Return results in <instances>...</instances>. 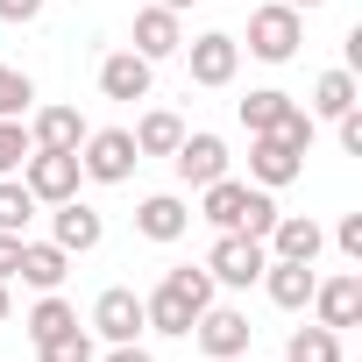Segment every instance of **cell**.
<instances>
[{"label": "cell", "mask_w": 362, "mask_h": 362, "mask_svg": "<svg viewBox=\"0 0 362 362\" xmlns=\"http://www.w3.org/2000/svg\"><path fill=\"white\" fill-rule=\"evenodd\" d=\"M214 277H206V263H177V270H163V284L142 298V320H149V334H192V320L214 305Z\"/></svg>", "instance_id": "6da1fadb"}, {"label": "cell", "mask_w": 362, "mask_h": 362, "mask_svg": "<svg viewBox=\"0 0 362 362\" xmlns=\"http://www.w3.org/2000/svg\"><path fill=\"white\" fill-rule=\"evenodd\" d=\"M199 221L214 235H256L263 242L277 221V199L263 185H242V177H214V185H199Z\"/></svg>", "instance_id": "7a4b0ae2"}, {"label": "cell", "mask_w": 362, "mask_h": 362, "mask_svg": "<svg viewBox=\"0 0 362 362\" xmlns=\"http://www.w3.org/2000/svg\"><path fill=\"white\" fill-rule=\"evenodd\" d=\"M135 163H142V149H135L128 128H86V142H78V170L93 177V185H128Z\"/></svg>", "instance_id": "3957f363"}, {"label": "cell", "mask_w": 362, "mask_h": 362, "mask_svg": "<svg viewBox=\"0 0 362 362\" xmlns=\"http://www.w3.org/2000/svg\"><path fill=\"white\" fill-rule=\"evenodd\" d=\"M298 43H305V15H298V8L263 0V8L249 15V57H263V64H291Z\"/></svg>", "instance_id": "277c9868"}, {"label": "cell", "mask_w": 362, "mask_h": 362, "mask_svg": "<svg viewBox=\"0 0 362 362\" xmlns=\"http://www.w3.org/2000/svg\"><path fill=\"white\" fill-rule=\"evenodd\" d=\"M78 149H29L22 156V185L36 192V206H64V199H78Z\"/></svg>", "instance_id": "5b68a950"}, {"label": "cell", "mask_w": 362, "mask_h": 362, "mask_svg": "<svg viewBox=\"0 0 362 362\" xmlns=\"http://www.w3.org/2000/svg\"><path fill=\"white\" fill-rule=\"evenodd\" d=\"M263 263H270V249L256 235H214V249H206V277L228 284V291H249L263 277Z\"/></svg>", "instance_id": "8992f818"}, {"label": "cell", "mask_w": 362, "mask_h": 362, "mask_svg": "<svg viewBox=\"0 0 362 362\" xmlns=\"http://www.w3.org/2000/svg\"><path fill=\"white\" fill-rule=\"evenodd\" d=\"M192 341H199V355H206V362H228V355H249L256 327H249V313H242V305H206V313L192 320Z\"/></svg>", "instance_id": "52a82bcc"}, {"label": "cell", "mask_w": 362, "mask_h": 362, "mask_svg": "<svg viewBox=\"0 0 362 362\" xmlns=\"http://www.w3.org/2000/svg\"><path fill=\"white\" fill-rule=\"evenodd\" d=\"M93 334H100L107 348H121V341H142V334H149V320H142V291H128V284H107V291L93 298Z\"/></svg>", "instance_id": "ba28073f"}, {"label": "cell", "mask_w": 362, "mask_h": 362, "mask_svg": "<svg viewBox=\"0 0 362 362\" xmlns=\"http://www.w3.org/2000/svg\"><path fill=\"white\" fill-rule=\"evenodd\" d=\"M298 170H305V149H291L284 135H249V185L284 192Z\"/></svg>", "instance_id": "9c48e42d"}, {"label": "cell", "mask_w": 362, "mask_h": 362, "mask_svg": "<svg viewBox=\"0 0 362 362\" xmlns=\"http://www.w3.org/2000/svg\"><path fill=\"white\" fill-rule=\"evenodd\" d=\"M170 170H177V185L199 192V185H214V177H228V142L199 128V135H185V142L170 149Z\"/></svg>", "instance_id": "30bf717a"}, {"label": "cell", "mask_w": 362, "mask_h": 362, "mask_svg": "<svg viewBox=\"0 0 362 362\" xmlns=\"http://www.w3.org/2000/svg\"><path fill=\"white\" fill-rule=\"evenodd\" d=\"M185 64H192V86H235V71H242V43L221 36V29H206V36L185 43Z\"/></svg>", "instance_id": "8fae6325"}, {"label": "cell", "mask_w": 362, "mask_h": 362, "mask_svg": "<svg viewBox=\"0 0 362 362\" xmlns=\"http://www.w3.org/2000/svg\"><path fill=\"white\" fill-rule=\"evenodd\" d=\"M128 50L149 57V64L177 57V50H185V15H170V8H156V0H149V8L135 15V43H128Z\"/></svg>", "instance_id": "7c38bea8"}, {"label": "cell", "mask_w": 362, "mask_h": 362, "mask_svg": "<svg viewBox=\"0 0 362 362\" xmlns=\"http://www.w3.org/2000/svg\"><path fill=\"white\" fill-rule=\"evenodd\" d=\"M263 249H270V256H284V263H320L327 235H320V221H313V214H277V221H270V235H263Z\"/></svg>", "instance_id": "4fadbf2b"}, {"label": "cell", "mask_w": 362, "mask_h": 362, "mask_svg": "<svg viewBox=\"0 0 362 362\" xmlns=\"http://www.w3.org/2000/svg\"><path fill=\"white\" fill-rule=\"evenodd\" d=\"M313 313H320V327H334V334H348V327L362 320V277H355V270H341V277H327V284H313Z\"/></svg>", "instance_id": "5bb4252c"}, {"label": "cell", "mask_w": 362, "mask_h": 362, "mask_svg": "<svg viewBox=\"0 0 362 362\" xmlns=\"http://www.w3.org/2000/svg\"><path fill=\"white\" fill-rule=\"evenodd\" d=\"M100 235H107V221H100L86 199H64V206L50 214V242H57L64 256H86V249H100Z\"/></svg>", "instance_id": "9a60e30c"}, {"label": "cell", "mask_w": 362, "mask_h": 362, "mask_svg": "<svg viewBox=\"0 0 362 362\" xmlns=\"http://www.w3.org/2000/svg\"><path fill=\"white\" fill-rule=\"evenodd\" d=\"M256 284L270 291V305H284V313H305V305H313V284H320V277H313V263H284V256H270Z\"/></svg>", "instance_id": "2e32d148"}, {"label": "cell", "mask_w": 362, "mask_h": 362, "mask_svg": "<svg viewBox=\"0 0 362 362\" xmlns=\"http://www.w3.org/2000/svg\"><path fill=\"white\" fill-rule=\"evenodd\" d=\"M185 228H192V206L177 199V192H149V199L135 206V235H142V242H177Z\"/></svg>", "instance_id": "e0dca14e"}, {"label": "cell", "mask_w": 362, "mask_h": 362, "mask_svg": "<svg viewBox=\"0 0 362 362\" xmlns=\"http://www.w3.org/2000/svg\"><path fill=\"white\" fill-rule=\"evenodd\" d=\"M149 78H156V64L135 57V50L100 57V93H107V100H149Z\"/></svg>", "instance_id": "ac0fdd59"}, {"label": "cell", "mask_w": 362, "mask_h": 362, "mask_svg": "<svg viewBox=\"0 0 362 362\" xmlns=\"http://www.w3.org/2000/svg\"><path fill=\"white\" fill-rule=\"evenodd\" d=\"M78 142H86V114L78 107H36L29 149H78Z\"/></svg>", "instance_id": "d6986e66"}, {"label": "cell", "mask_w": 362, "mask_h": 362, "mask_svg": "<svg viewBox=\"0 0 362 362\" xmlns=\"http://www.w3.org/2000/svg\"><path fill=\"white\" fill-rule=\"evenodd\" d=\"M348 107H362V93H355V71H348V64L320 71V78H313V107H305V114H313V121H341Z\"/></svg>", "instance_id": "ffe728a7"}, {"label": "cell", "mask_w": 362, "mask_h": 362, "mask_svg": "<svg viewBox=\"0 0 362 362\" xmlns=\"http://www.w3.org/2000/svg\"><path fill=\"white\" fill-rule=\"evenodd\" d=\"M15 277H22V284H36V291H57V284L71 277V256H64L57 242H22V263H15Z\"/></svg>", "instance_id": "44dd1931"}, {"label": "cell", "mask_w": 362, "mask_h": 362, "mask_svg": "<svg viewBox=\"0 0 362 362\" xmlns=\"http://www.w3.org/2000/svg\"><path fill=\"white\" fill-rule=\"evenodd\" d=\"M128 135H135V149H142V156H170L177 142H185V121H177L170 107H149V114H142Z\"/></svg>", "instance_id": "7402d4cb"}, {"label": "cell", "mask_w": 362, "mask_h": 362, "mask_svg": "<svg viewBox=\"0 0 362 362\" xmlns=\"http://www.w3.org/2000/svg\"><path fill=\"white\" fill-rule=\"evenodd\" d=\"M291 107H298L291 93L263 86V93H249V100H242V128H249V135H277V128L291 121Z\"/></svg>", "instance_id": "603a6c76"}, {"label": "cell", "mask_w": 362, "mask_h": 362, "mask_svg": "<svg viewBox=\"0 0 362 362\" xmlns=\"http://www.w3.org/2000/svg\"><path fill=\"white\" fill-rule=\"evenodd\" d=\"M284 362H341V334L313 320V327H298V334L284 341Z\"/></svg>", "instance_id": "cb8c5ba5"}, {"label": "cell", "mask_w": 362, "mask_h": 362, "mask_svg": "<svg viewBox=\"0 0 362 362\" xmlns=\"http://www.w3.org/2000/svg\"><path fill=\"white\" fill-rule=\"evenodd\" d=\"M29 221H36V192L22 177H0V235H29Z\"/></svg>", "instance_id": "d4e9b609"}, {"label": "cell", "mask_w": 362, "mask_h": 362, "mask_svg": "<svg viewBox=\"0 0 362 362\" xmlns=\"http://www.w3.org/2000/svg\"><path fill=\"white\" fill-rule=\"evenodd\" d=\"M29 341H50V334H64V327H78V313H71V298H57V291H43L36 305H29Z\"/></svg>", "instance_id": "484cf974"}, {"label": "cell", "mask_w": 362, "mask_h": 362, "mask_svg": "<svg viewBox=\"0 0 362 362\" xmlns=\"http://www.w3.org/2000/svg\"><path fill=\"white\" fill-rule=\"evenodd\" d=\"M36 362H93V334L86 327H64V334L36 341Z\"/></svg>", "instance_id": "4316f807"}, {"label": "cell", "mask_w": 362, "mask_h": 362, "mask_svg": "<svg viewBox=\"0 0 362 362\" xmlns=\"http://www.w3.org/2000/svg\"><path fill=\"white\" fill-rule=\"evenodd\" d=\"M29 100H36V78H29V71H15V64H0V121H22V114H29Z\"/></svg>", "instance_id": "83f0119b"}, {"label": "cell", "mask_w": 362, "mask_h": 362, "mask_svg": "<svg viewBox=\"0 0 362 362\" xmlns=\"http://www.w3.org/2000/svg\"><path fill=\"white\" fill-rule=\"evenodd\" d=\"M22 156H29V128L22 121H0V177H15Z\"/></svg>", "instance_id": "f1b7e54d"}, {"label": "cell", "mask_w": 362, "mask_h": 362, "mask_svg": "<svg viewBox=\"0 0 362 362\" xmlns=\"http://www.w3.org/2000/svg\"><path fill=\"white\" fill-rule=\"evenodd\" d=\"M334 249H341L348 263H362V214H341V228H334Z\"/></svg>", "instance_id": "f546056e"}, {"label": "cell", "mask_w": 362, "mask_h": 362, "mask_svg": "<svg viewBox=\"0 0 362 362\" xmlns=\"http://www.w3.org/2000/svg\"><path fill=\"white\" fill-rule=\"evenodd\" d=\"M334 135H341V149H348V156H362V107H348V114L334 121Z\"/></svg>", "instance_id": "4dcf8cb0"}, {"label": "cell", "mask_w": 362, "mask_h": 362, "mask_svg": "<svg viewBox=\"0 0 362 362\" xmlns=\"http://www.w3.org/2000/svg\"><path fill=\"white\" fill-rule=\"evenodd\" d=\"M22 242H29V235H0V277H8V284H15V263H22Z\"/></svg>", "instance_id": "1f68e13d"}, {"label": "cell", "mask_w": 362, "mask_h": 362, "mask_svg": "<svg viewBox=\"0 0 362 362\" xmlns=\"http://www.w3.org/2000/svg\"><path fill=\"white\" fill-rule=\"evenodd\" d=\"M93 362H156L142 341H121V348H107V355H93Z\"/></svg>", "instance_id": "d6a6232c"}, {"label": "cell", "mask_w": 362, "mask_h": 362, "mask_svg": "<svg viewBox=\"0 0 362 362\" xmlns=\"http://www.w3.org/2000/svg\"><path fill=\"white\" fill-rule=\"evenodd\" d=\"M43 0H0V22H36Z\"/></svg>", "instance_id": "836d02e7"}, {"label": "cell", "mask_w": 362, "mask_h": 362, "mask_svg": "<svg viewBox=\"0 0 362 362\" xmlns=\"http://www.w3.org/2000/svg\"><path fill=\"white\" fill-rule=\"evenodd\" d=\"M15 320V298H8V277H0V327H8Z\"/></svg>", "instance_id": "e575fe53"}, {"label": "cell", "mask_w": 362, "mask_h": 362, "mask_svg": "<svg viewBox=\"0 0 362 362\" xmlns=\"http://www.w3.org/2000/svg\"><path fill=\"white\" fill-rule=\"evenodd\" d=\"M156 8H170V15H185V8H199V0H156Z\"/></svg>", "instance_id": "d590c367"}, {"label": "cell", "mask_w": 362, "mask_h": 362, "mask_svg": "<svg viewBox=\"0 0 362 362\" xmlns=\"http://www.w3.org/2000/svg\"><path fill=\"white\" fill-rule=\"evenodd\" d=\"M284 8H298V15H313V8H327V0H284Z\"/></svg>", "instance_id": "8d00e7d4"}, {"label": "cell", "mask_w": 362, "mask_h": 362, "mask_svg": "<svg viewBox=\"0 0 362 362\" xmlns=\"http://www.w3.org/2000/svg\"><path fill=\"white\" fill-rule=\"evenodd\" d=\"M228 362H249V355H228Z\"/></svg>", "instance_id": "74e56055"}]
</instances>
